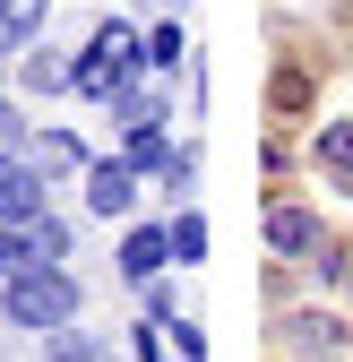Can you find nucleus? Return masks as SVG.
I'll return each instance as SVG.
<instances>
[{
    "label": "nucleus",
    "mask_w": 353,
    "mask_h": 362,
    "mask_svg": "<svg viewBox=\"0 0 353 362\" xmlns=\"http://www.w3.org/2000/svg\"><path fill=\"white\" fill-rule=\"evenodd\" d=\"M0 310H9L18 328H69L78 320V285L61 276L52 259H26L18 276H9V293H0Z\"/></svg>",
    "instance_id": "obj_1"
},
{
    "label": "nucleus",
    "mask_w": 353,
    "mask_h": 362,
    "mask_svg": "<svg viewBox=\"0 0 353 362\" xmlns=\"http://www.w3.org/2000/svg\"><path fill=\"white\" fill-rule=\"evenodd\" d=\"M35 216H43V173L0 156V224H35Z\"/></svg>",
    "instance_id": "obj_2"
},
{
    "label": "nucleus",
    "mask_w": 353,
    "mask_h": 362,
    "mask_svg": "<svg viewBox=\"0 0 353 362\" xmlns=\"http://www.w3.org/2000/svg\"><path fill=\"white\" fill-rule=\"evenodd\" d=\"M129 173H172V181H181L190 164L164 147V129H147V121H138V139H129Z\"/></svg>",
    "instance_id": "obj_3"
},
{
    "label": "nucleus",
    "mask_w": 353,
    "mask_h": 362,
    "mask_svg": "<svg viewBox=\"0 0 353 362\" xmlns=\"http://www.w3.org/2000/svg\"><path fill=\"white\" fill-rule=\"evenodd\" d=\"M268 242H276L285 259H293V250H319V224L301 216V207H276V216H268Z\"/></svg>",
    "instance_id": "obj_4"
},
{
    "label": "nucleus",
    "mask_w": 353,
    "mask_h": 362,
    "mask_svg": "<svg viewBox=\"0 0 353 362\" xmlns=\"http://www.w3.org/2000/svg\"><path fill=\"white\" fill-rule=\"evenodd\" d=\"M129 181H138L129 164H95V181H86V199H95L104 216H121V207H129Z\"/></svg>",
    "instance_id": "obj_5"
},
{
    "label": "nucleus",
    "mask_w": 353,
    "mask_h": 362,
    "mask_svg": "<svg viewBox=\"0 0 353 362\" xmlns=\"http://www.w3.org/2000/svg\"><path fill=\"white\" fill-rule=\"evenodd\" d=\"M43 26V0H0V43H26Z\"/></svg>",
    "instance_id": "obj_6"
},
{
    "label": "nucleus",
    "mask_w": 353,
    "mask_h": 362,
    "mask_svg": "<svg viewBox=\"0 0 353 362\" xmlns=\"http://www.w3.org/2000/svg\"><path fill=\"white\" fill-rule=\"evenodd\" d=\"M121 267H129V276H155V267H164V233H129L121 242Z\"/></svg>",
    "instance_id": "obj_7"
},
{
    "label": "nucleus",
    "mask_w": 353,
    "mask_h": 362,
    "mask_svg": "<svg viewBox=\"0 0 353 362\" xmlns=\"http://www.w3.org/2000/svg\"><path fill=\"white\" fill-rule=\"evenodd\" d=\"M319 156H328V173H336V190H353V129H328Z\"/></svg>",
    "instance_id": "obj_8"
},
{
    "label": "nucleus",
    "mask_w": 353,
    "mask_h": 362,
    "mask_svg": "<svg viewBox=\"0 0 353 362\" xmlns=\"http://www.w3.org/2000/svg\"><path fill=\"white\" fill-rule=\"evenodd\" d=\"M26 259H35V242H26V224H0V276H18Z\"/></svg>",
    "instance_id": "obj_9"
},
{
    "label": "nucleus",
    "mask_w": 353,
    "mask_h": 362,
    "mask_svg": "<svg viewBox=\"0 0 353 362\" xmlns=\"http://www.w3.org/2000/svg\"><path fill=\"white\" fill-rule=\"evenodd\" d=\"M293 104H311V78H301V69H276V112H293Z\"/></svg>",
    "instance_id": "obj_10"
},
{
    "label": "nucleus",
    "mask_w": 353,
    "mask_h": 362,
    "mask_svg": "<svg viewBox=\"0 0 353 362\" xmlns=\"http://www.w3.org/2000/svg\"><path fill=\"white\" fill-rule=\"evenodd\" d=\"M147 61H155V69H172V61H181V35H172V26H155V43H147Z\"/></svg>",
    "instance_id": "obj_11"
},
{
    "label": "nucleus",
    "mask_w": 353,
    "mask_h": 362,
    "mask_svg": "<svg viewBox=\"0 0 353 362\" xmlns=\"http://www.w3.org/2000/svg\"><path fill=\"white\" fill-rule=\"evenodd\" d=\"M52 362H95V354H86L78 337H61V345H52Z\"/></svg>",
    "instance_id": "obj_12"
}]
</instances>
